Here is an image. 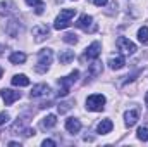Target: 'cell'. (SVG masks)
I'll list each match as a JSON object with an SVG mask.
<instances>
[{
	"instance_id": "obj_15",
	"label": "cell",
	"mask_w": 148,
	"mask_h": 147,
	"mask_svg": "<svg viewBox=\"0 0 148 147\" xmlns=\"http://www.w3.org/2000/svg\"><path fill=\"white\" fill-rule=\"evenodd\" d=\"M124 64H126V61H124V57L122 55H117V57H110V61H109V66H110V69H122L124 68Z\"/></svg>"
},
{
	"instance_id": "obj_9",
	"label": "cell",
	"mask_w": 148,
	"mask_h": 147,
	"mask_svg": "<svg viewBox=\"0 0 148 147\" xmlns=\"http://www.w3.org/2000/svg\"><path fill=\"white\" fill-rule=\"evenodd\" d=\"M138 118H140V111L138 109H129L124 112V123H126V126H134L136 125V121H138Z\"/></svg>"
},
{
	"instance_id": "obj_1",
	"label": "cell",
	"mask_w": 148,
	"mask_h": 147,
	"mask_svg": "<svg viewBox=\"0 0 148 147\" xmlns=\"http://www.w3.org/2000/svg\"><path fill=\"white\" fill-rule=\"evenodd\" d=\"M77 78H79V71L77 69H74L73 73L69 76H66V78H60L59 80V92H57V95L59 97H66L69 94V90H71V85L77 81Z\"/></svg>"
},
{
	"instance_id": "obj_16",
	"label": "cell",
	"mask_w": 148,
	"mask_h": 147,
	"mask_svg": "<svg viewBox=\"0 0 148 147\" xmlns=\"http://www.w3.org/2000/svg\"><path fill=\"white\" fill-rule=\"evenodd\" d=\"M74 59V50H64L59 54V62L60 64H69Z\"/></svg>"
},
{
	"instance_id": "obj_4",
	"label": "cell",
	"mask_w": 148,
	"mask_h": 147,
	"mask_svg": "<svg viewBox=\"0 0 148 147\" xmlns=\"http://www.w3.org/2000/svg\"><path fill=\"white\" fill-rule=\"evenodd\" d=\"M117 49H119L122 54H134V52H136V45L126 37L117 38Z\"/></svg>"
},
{
	"instance_id": "obj_5",
	"label": "cell",
	"mask_w": 148,
	"mask_h": 147,
	"mask_svg": "<svg viewBox=\"0 0 148 147\" xmlns=\"http://www.w3.org/2000/svg\"><path fill=\"white\" fill-rule=\"evenodd\" d=\"M76 26L81 28V30H84V31H90V33H93V31L97 30V26H95V23H93V17L88 16V14H83V16L77 19Z\"/></svg>"
},
{
	"instance_id": "obj_22",
	"label": "cell",
	"mask_w": 148,
	"mask_h": 147,
	"mask_svg": "<svg viewBox=\"0 0 148 147\" xmlns=\"http://www.w3.org/2000/svg\"><path fill=\"white\" fill-rule=\"evenodd\" d=\"M138 139L143 142H148V128H145V126L138 128Z\"/></svg>"
},
{
	"instance_id": "obj_17",
	"label": "cell",
	"mask_w": 148,
	"mask_h": 147,
	"mask_svg": "<svg viewBox=\"0 0 148 147\" xmlns=\"http://www.w3.org/2000/svg\"><path fill=\"white\" fill-rule=\"evenodd\" d=\"M9 61H10L12 64H23V62L26 61V54H24V52H12V54L9 55Z\"/></svg>"
},
{
	"instance_id": "obj_12",
	"label": "cell",
	"mask_w": 148,
	"mask_h": 147,
	"mask_svg": "<svg viewBox=\"0 0 148 147\" xmlns=\"http://www.w3.org/2000/svg\"><path fill=\"white\" fill-rule=\"evenodd\" d=\"M55 125H57V116H55V114L45 116V118L41 119V123H40V126H41L43 130H50V128H53Z\"/></svg>"
},
{
	"instance_id": "obj_29",
	"label": "cell",
	"mask_w": 148,
	"mask_h": 147,
	"mask_svg": "<svg viewBox=\"0 0 148 147\" xmlns=\"http://www.w3.org/2000/svg\"><path fill=\"white\" fill-rule=\"evenodd\" d=\"M145 104L148 106V92H147V95H145Z\"/></svg>"
},
{
	"instance_id": "obj_14",
	"label": "cell",
	"mask_w": 148,
	"mask_h": 147,
	"mask_svg": "<svg viewBox=\"0 0 148 147\" xmlns=\"http://www.w3.org/2000/svg\"><path fill=\"white\" fill-rule=\"evenodd\" d=\"M10 81H12L14 87H28L29 85V78L26 74H14Z\"/></svg>"
},
{
	"instance_id": "obj_3",
	"label": "cell",
	"mask_w": 148,
	"mask_h": 147,
	"mask_svg": "<svg viewBox=\"0 0 148 147\" xmlns=\"http://www.w3.org/2000/svg\"><path fill=\"white\" fill-rule=\"evenodd\" d=\"M105 107V97L102 94H93L86 99V109L93 111V112H98V111H103Z\"/></svg>"
},
{
	"instance_id": "obj_18",
	"label": "cell",
	"mask_w": 148,
	"mask_h": 147,
	"mask_svg": "<svg viewBox=\"0 0 148 147\" xmlns=\"http://www.w3.org/2000/svg\"><path fill=\"white\" fill-rule=\"evenodd\" d=\"M67 26H71V19H66V17L57 16L55 23H53V28H55V30H66Z\"/></svg>"
},
{
	"instance_id": "obj_7",
	"label": "cell",
	"mask_w": 148,
	"mask_h": 147,
	"mask_svg": "<svg viewBox=\"0 0 148 147\" xmlns=\"http://www.w3.org/2000/svg\"><path fill=\"white\" fill-rule=\"evenodd\" d=\"M100 52H102V45H100V42H93V43L86 49V52H84V59L93 61V59H97V57L100 55Z\"/></svg>"
},
{
	"instance_id": "obj_13",
	"label": "cell",
	"mask_w": 148,
	"mask_h": 147,
	"mask_svg": "<svg viewBox=\"0 0 148 147\" xmlns=\"http://www.w3.org/2000/svg\"><path fill=\"white\" fill-rule=\"evenodd\" d=\"M66 130H67L69 133H77V132L81 130V121L76 119V118H69V119L66 121Z\"/></svg>"
},
{
	"instance_id": "obj_25",
	"label": "cell",
	"mask_w": 148,
	"mask_h": 147,
	"mask_svg": "<svg viewBox=\"0 0 148 147\" xmlns=\"http://www.w3.org/2000/svg\"><path fill=\"white\" fill-rule=\"evenodd\" d=\"M9 119H10V116L7 112H0V125H5Z\"/></svg>"
},
{
	"instance_id": "obj_2",
	"label": "cell",
	"mask_w": 148,
	"mask_h": 147,
	"mask_svg": "<svg viewBox=\"0 0 148 147\" xmlns=\"http://www.w3.org/2000/svg\"><path fill=\"white\" fill-rule=\"evenodd\" d=\"M52 59H53V52L52 49H41L38 52V64H36V69L38 73H45L48 69V66L52 64Z\"/></svg>"
},
{
	"instance_id": "obj_20",
	"label": "cell",
	"mask_w": 148,
	"mask_h": 147,
	"mask_svg": "<svg viewBox=\"0 0 148 147\" xmlns=\"http://www.w3.org/2000/svg\"><path fill=\"white\" fill-rule=\"evenodd\" d=\"M138 40L141 43H148V26H143L138 30Z\"/></svg>"
},
{
	"instance_id": "obj_10",
	"label": "cell",
	"mask_w": 148,
	"mask_h": 147,
	"mask_svg": "<svg viewBox=\"0 0 148 147\" xmlns=\"http://www.w3.org/2000/svg\"><path fill=\"white\" fill-rule=\"evenodd\" d=\"M112 128H114V123H112L109 118H107V119H102V121H100V123L97 125V133H100V135L110 133Z\"/></svg>"
},
{
	"instance_id": "obj_19",
	"label": "cell",
	"mask_w": 148,
	"mask_h": 147,
	"mask_svg": "<svg viewBox=\"0 0 148 147\" xmlns=\"http://www.w3.org/2000/svg\"><path fill=\"white\" fill-rule=\"evenodd\" d=\"M26 3H28V5H31V7H36V14H43L45 5H43V2H41V0H26Z\"/></svg>"
},
{
	"instance_id": "obj_23",
	"label": "cell",
	"mask_w": 148,
	"mask_h": 147,
	"mask_svg": "<svg viewBox=\"0 0 148 147\" xmlns=\"http://www.w3.org/2000/svg\"><path fill=\"white\" fill-rule=\"evenodd\" d=\"M71 106H73V102H60L59 106H57V109L60 114H64V112H67V111L71 109Z\"/></svg>"
},
{
	"instance_id": "obj_27",
	"label": "cell",
	"mask_w": 148,
	"mask_h": 147,
	"mask_svg": "<svg viewBox=\"0 0 148 147\" xmlns=\"http://www.w3.org/2000/svg\"><path fill=\"white\" fill-rule=\"evenodd\" d=\"M93 2H95V5H98V7H103L109 0H93Z\"/></svg>"
},
{
	"instance_id": "obj_28",
	"label": "cell",
	"mask_w": 148,
	"mask_h": 147,
	"mask_svg": "<svg viewBox=\"0 0 148 147\" xmlns=\"http://www.w3.org/2000/svg\"><path fill=\"white\" fill-rule=\"evenodd\" d=\"M24 135H26V137H31V135H35V130L28 128V130H24Z\"/></svg>"
},
{
	"instance_id": "obj_24",
	"label": "cell",
	"mask_w": 148,
	"mask_h": 147,
	"mask_svg": "<svg viewBox=\"0 0 148 147\" xmlns=\"http://www.w3.org/2000/svg\"><path fill=\"white\" fill-rule=\"evenodd\" d=\"M62 40H64L66 43H77V37H76L74 33H66V35L62 37Z\"/></svg>"
},
{
	"instance_id": "obj_8",
	"label": "cell",
	"mask_w": 148,
	"mask_h": 147,
	"mask_svg": "<svg viewBox=\"0 0 148 147\" xmlns=\"http://www.w3.org/2000/svg\"><path fill=\"white\" fill-rule=\"evenodd\" d=\"M48 35H50V28L47 24H38L33 28V37L36 42H43L45 38H48Z\"/></svg>"
},
{
	"instance_id": "obj_6",
	"label": "cell",
	"mask_w": 148,
	"mask_h": 147,
	"mask_svg": "<svg viewBox=\"0 0 148 147\" xmlns=\"http://www.w3.org/2000/svg\"><path fill=\"white\" fill-rule=\"evenodd\" d=\"M0 95H2V99H3V102H5V106H10V104H14L17 99H21V92L10 90V88L0 90Z\"/></svg>"
},
{
	"instance_id": "obj_30",
	"label": "cell",
	"mask_w": 148,
	"mask_h": 147,
	"mask_svg": "<svg viewBox=\"0 0 148 147\" xmlns=\"http://www.w3.org/2000/svg\"><path fill=\"white\" fill-rule=\"evenodd\" d=\"M2 73H3V71H2V69H0V78H2Z\"/></svg>"
},
{
	"instance_id": "obj_21",
	"label": "cell",
	"mask_w": 148,
	"mask_h": 147,
	"mask_svg": "<svg viewBox=\"0 0 148 147\" xmlns=\"http://www.w3.org/2000/svg\"><path fill=\"white\" fill-rule=\"evenodd\" d=\"M102 69H103V68H102V64H100V62H93V64L90 66V73L93 74V76L100 74V73H102Z\"/></svg>"
},
{
	"instance_id": "obj_11",
	"label": "cell",
	"mask_w": 148,
	"mask_h": 147,
	"mask_svg": "<svg viewBox=\"0 0 148 147\" xmlns=\"http://www.w3.org/2000/svg\"><path fill=\"white\" fill-rule=\"evenodd\" d=\"M50 92V87L45 85V83H40V85H35L33 90H31V97L36 99V97H41V95H47Z\"/></svg>"
},
{
	"instance_id": "obj_26",
	"label": "cell",
	"mask_w": 148,
	"mask_h": 147,
	"mask_svg": "<svg viewBox=\"0 0 148 147\" xmlns=\"http://www.w3.org/2000/svg\"><path fill=\"white\" fill-rule=\"evenodd\" d=\"M41 146H43V147H55V142H53V140H50V139H45V140L41 142Z\"/></svg>"
}]
</instances>
